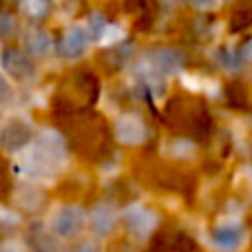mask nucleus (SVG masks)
I'll use <instances>...</instances> for the list:
<instances>
[{
	"instance_id": "nucleus-5",
	"label": "nucleus",
	"mask_w": 252,
	"mask_h": 252,
	"mask_svg": "<svg viewBox=\"0 0 252 252\" xmlns=\"http://www.w3.org/2000/svg\"><path fill=\"white\" fill-rule=\"evenodd\" d=\"M118 137L124 144H142L146 139V126L135 115H126L118 122Z\"/></svg>"
},
{
	"instance_id": "nucleus-4",
	"label": "nucleus",
	"mask_w": 252,
	"mask_h": 252,
	"mask_svg": "<svg viewBox=\"0 0 252 252\" xmlns=\"http://www.w3.org/2000/svg\"><path fill=\"white\" fill-rule=\"evenodd\" d=\"M0 60H2L4 71L11 73L13 78H18V80H25L33 73V64L29 62V58H27L25 53L16 51V49H7V51H2Z\"/></svg>"
},
{
	"instance_id": "nucleus-14",
	"label": "nucleus",
	"mask_w": 252,
	"mask_h": 252,
	"mask_svg": "<svg viewBox=\"0 0 252 252\" xmlns=\"http://www.w3.org/2000/svg\"><path fill=\"white\" fill-rule=\"evenodd\" d=\"M120 38H122V29H120V27L106 25L104 33H102V40H104V42H115V40H120Z\"/></svg>"
},
{
	"instance_id": "nucleus-17",
	"label": "nucleus",
	"mask_w": 252,
	"mask_h": 252,
	"mask_svg": "<svg viewBox=\"0 0 252 252\" xmlns=\"http://www.w3.org/2000/svg\"><path fill=\"white\" fill-rule=\"evenodd\" d=\"M244 58L246 60H252V38L246 42V47H244Z\"/></svg>"
},
{
	"instance_id": "nucleus-12",
	"label": "nucleus",
	"mask_w": 252,
	"mask_h": 252,
	"mask_svg": "<svg viewBox=\"0 0 252 252\" xmlns=\"http://www.w3.org/2000/svg\"><path fill=\"white\" fill-rule=\"evenodd\" d=\"M35 252H58V241L49 235H40L33 239Z\"/></svg>"
},
{
	"instance_id": "nucleus-9",
	"label": "nucleus",
	"mask_w": 252,
	"mask_h": 252,
	"mask_svg": "<svg viewBox=\"0 0 252 252\" xmlns=\"http://www.w3.org/2000/svg\"><path fill=\"white\" fill-rule=\"evenodd\" d=\"M27 49L33 56H47L51 51V38H49V33L40 29L29 31V35H27Z\"/></svg>"
},
{
	"instance_id": "nucleus-18",
	"label": "nucleus",
	"mask_w": 252,
	"mask_h": 252,
	"mask_svg": "<svg viewBox=\"0 0 252 252\" xmlns=\"http://www.w3.org/2000/svg\"><path fill=\"white\" fill-rule=\"evenodd\" d=\"M9 89H7V82H4L2 78H0V95H7Z\"/></svg>"
},
{
	"instance_id": "nucleus-16",
	"label": "nucleus",
	"mask_w": 252,
	"mask_h": 252,
	"mask_svg": "<svg viewBox=\"0 0 252 252\" xmlns=\"http://www.w3.org/2000/svg\"><path fill=\"white\" fill-rule=\"evenodd\" d=\"M73 252H97L95 246H91V244H82V246H78Z\"/></svg>"
},
{
	"instance_id": "nucleus-7",
	"label": "nucleus",
	"mask_w": 252,
	"mask_h": 252,
	"mask_svg": "<svg viewBox=\"0 0 252 252\" xmlns=\"http://www.w3.org/2000/svg\"><path fill=\"white\" fill-rule=\"evenodd\" d=\"M153 60H155L157 69L164 71V73H177L184 64V56L179 51H175V49H161V51H157L153 56Z\"/></svg>"
},
{
	"instance_id": "nucleus-1",
	"label": "nucleus",
	"mask_w": 252,
	"mask_h": 252,
	"mask_svg": "<svg viewBox=\"0 0 252 252\" xmlns=\"http://www.w3.org/2000/svg\"><path fill=\"white\" fill-rule=\"evenodd\" d=\"M84 226V215L80 208L66 206L53 215V232L60 237H73Z\"/></svg>"
},
{
	"instance_id": "nucleus-15",
	"label": "nucleus",
	"mask_w": 252,
	"mask_h": 252,
	"mask_svg": "<svg viewBox=\"0 0 252 252\" xmlns=\"http://www.w3.org/2000/svg\"><path fill=\"white\" fill-rule=\"evenodd\" d=\"M192 4H195L197 9H213L215 7V0H192Z\"/></svg>"
},
{
	"instance_id": "nucleus-3",
	"label": "nucleus",
	"mask_w": 252,
	"mask_h": 252,
	"mask_svg": "<svg viewBox=\"0 0 252 252\" xmlns=\"http://www.w3.org/2000/svg\"><path fill=\"white\" fill-rule=\"evenodd\" d=\"M89 44V35L82 27H71L64 35H62L60 44H58V51L62 53L64 58H78L87 51Z\"/></svg>"
},
{
	"instance_id": "nucleus-6",
	"label": "nucleus",
	"mask_w": 252,
	"mask_h": 252,
	"mask_svg": "<svg viewBox=\"0 0 252 252\" xmlns=\"http://www.w3.org/2000/svg\"><path fill=\"white\" fill-rule=\"evenodd\" d=\"M29 135L31 133H29V128H27L25 124L11 122V124L4 126V130L0 133V146L7 148V151H11V153H16V151H20L27 142H29Z\"/></svg>"
},
{
	"instance_id": "nucleus-8",
	"label": "nucleus",
	"mask_w": 252,
	"mask_h": 252,
	"mask_svg": "<svg viewBox=\"0 0 252 252\" xmlns=\"http://www.w3.org/2000/svg\"><path fill=\"white\" fill-rule=\"evenodd\" d=\"M241 241H244V232L237 226H221L215 232V244L221 250H235L237 246H241Z\"/></svg>"
},
{
	"instance_id": "nucleus-19",
	"label": "nucleus",
	"mask_w": 252,
	"mask_h": 252,
	"mask_svg": "<svg viewBox=\"0 0 252 252\" xmlns=\"http://www.w3.org/2000/svg\"><path fill=\"white\" fill-rule=\"evenodd\" d=\"M164 2H168V4H173V2H177V0H164Z\"/></svg>"
},
{
	"instance_id": "nucleus-2",
	"label": "nucleus",
	"mask_w": 252,
	"mask_h": 252,
	"mask_svg": "<svg viewBox=\"0 0 252 252\" xmlns=\"http://www.w3.org/2000/svg\"><path fill=\"white\" fill-rule=\"evenodd\" d=\"M155 221H157L155 213L148 208H142V206H133V208L126 213V228H128V232H133L135 237L148 235V232L153 230V226H155Z\"/></svg>"
},
{
	"instance_id": "nucleus-13",
	"label": "nucleus",
	"mask_w": 252,
	"mask_h": 252,
	"mask_svg": "<svg viewBox=\"0 0 252 252\" xmlns=\"http://www.w3.org/2000/svg\"><path fill=\"white\" fill-rule=\"evenodd\" d=\"M16 33V20H13L11 16H0V35L2 38H11V35Z\"/></svg>"
},
{
	"instance_id": "nucleus-10",
	"label": "nucleus",
	"mask_w": 252,
	"mask_h": 252,
	"mask_svg": "<svg viewBox=\"0 0 252 252\" xmlns=\"http://www.w3.org/2000/svg\"><path fill=\"white\" fill-rule=\"evenodd\" d=\"M113 223H115L113 210H109L106 206H97V208L93 210V215H91V226L95 228V232H100V235H106V232L113 228Z\"/></svg>"
},
{
	"instance_id": "nucleus-11",
	"label": "nucleus",
	"mask_w": 252,
	"mask_h": 252,
	"mask_svg": "<svg viewBox=\"0 0 252 252\" xmlns=\"http://www.w3.org/2000/svg\"><path fill=\"white\" fill-rule=\"evenodd\" d=\"M20 11L31 18H42L49 13V0H20Z\"/></svg>"
}]
</instances>
